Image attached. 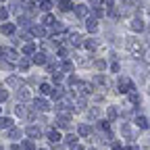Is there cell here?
<instances>
[{
  "label": "cell",
  "mask_w": 150,
  "mask_h": 150,
  "mask_svg": "<svg viewBox=\"0 0 150 150\" xmlns=\"http://www.w3.org/2000/svg\"><path fill=\"white\" fill-rule=\"evenodd\" d=\"M136 88H134V83H131V79H127V77H123L121 81H119V92L121 94H131Z\"/></svg>",
  "instance_id": "1"
},
{
  "label": "cell",
  "mask_w": 150,
  "mask_h": 150,
  "mask_svg": "<svg viewBox=\"0 0 150 150\" xmlns=\"http://www.w3.org/2000/svg\"><path fill=\"white\" fill-rule=\"evenodd\" d=\"M127 48H129L131 52H134L136 56H142V52H144V48H142V44H140V42H136V40H134V38H129V40H127Z\"/></svg>",
  "instance_id": "2"
},
{
  "label": "cell",
  "mask_w": 150,
  "mask_h": 150,
  "mask_svg": "<svg viewBox=\"0 0 150 150\" xmlns=\"http://www.w3.org/2000/svg\"><path fill=\"white\" fill-rule=\"evenodd\" d=\"M33 106H35L38 110H48V108H50V104H48L44 98H38V100H33Z\"/></svg>",
  "instance_id": "3"
},
{
  "label": "cell",
  "mask_w": 150,
  "mask_h": 150,
  "mask_svg": "<svg viewBox=\"0 0 150 150\" xmlns=\"http://www.w3.org/2000/svg\"><path fill=\"white\" fill-rule=\"evenodd\" d=\"M33 63L35 65H46V52H35L33 54Z\"/></svg>",
  "instance_id": "4"
},
{
  "label": "cell",
  "mask_w": 150,
  "mask_h": 150,
  "mask_svg": "<svg viewBox=\"0 0 150 150\" xmlns=\"http://www.w3.org/2000/svg\"><path fill=\"white\" fill-rule=\"evenodd\" d=\"M48 138H50V142H52V144H59V142L63 140V138H61V134H59L56 129H50V131H48Z\"/></svg>",
  "instance_id": "5"
},
{
  "label": "cell",
  "mask_w": 150,
  "mask_h": 150,
  "mask_svg": "<svg viewBox=\"0 0 150 150\" xmlns=\"http://www.w3.org/2000/svg\"><path fill=\"white\" fill-rule=\"evenodd\" d=\"M88 11H90V8H88L86 4H77V6H75V15L81 17V19H83V17H88Z\"/></svg>",
  "instance_id": "6"
},
{
  "label": "cell",
  "mask_w": 150,
  "mask_h": 150,
  "mask_svg": "<svg viewBox=\"0 0 150 150\" xmlns=\"http://www.w3.org/2000/svg\"><path fill=\"white\" fill-rule=\"evenodd\" d=\"M79 90H81V94H92V90H94V83H86V81H79Z\"/></svg>",
  "instance_id": "7"
},
{
  "label": "cell",
  "mask_w": 150,
  "mask_h": 150,
  "mask_svg": "<svg viewBox=\"0 0 150 150\" xmlns=\"http://www.w3.org/2000/svg\"><path fill=\"white\" fill-rule=\"evenodd\" d=\"M131 29H134V31H142L144 29V21H142V19H134V21H131Z\"/></svg>",
  "instance_id": "8"
},
{
  "label": "cell",
  "mask_w": 150,
  "mask_h": 150,
  "mask_svg": "<svg viewBox=\"0 0 150 150\" xmlns=\"http://www.w3.org/2000/svg\"><path fill=\"white\" fill-rule=\"evenodd\" d=\"M86 27H88V31H96L98 29V25H96V19H86Z\"/></svg>",
  "instance_id": "9"
},
{
  "label": "cell",
  "mask_w": 150,
  "mask_h": 150,
  "mask_svg": "<svg viewBox=\"0 0 150 150\" xmlns=\"http://www.w3.org/2000/svg\"><path fill=\"white\" fill-rule=\"evenodd\" d=\"M2 52L8 56V61H17V50L15 48H2Z\"/></svg>",
  "instance_id": "10"
},
{
  "label": "cell",
  "mask_w": 150,
  "mask_h": 150,
  "mask_svg": "<svg viewBox=\"0 0 150 150\" xmlns=\"http://www.w3.org/2000/svg\"><path fill=\"white\" fill-rule=\"evenodd\" d=\"M69 42H71L73 46H79V44H81V35H79V33H71V35H69Z\"/></svg>",
  "instance_id": "11"
},
{
  "label": "cell",
  "mask_w": 150,
  "mask_h": 150,
  "mask_svg": "<svg viewBox=\"0 0 150 150\" xmlns=\"http://www.w3.org/2000/svg\"><path fill=\"white\" fill-rule=\"evenodd\" d=\"M88 117H90V121H94V119H98V117H100V108H98V106H94V108H90V112H88Z\"/></svg>",
  "instance_id": "12"
},
{
  "label": "cell",
  "mask_w": 150,
  "mask_h": 150,
  "mask_svg": "<svg viewBox=\"0 0 150 150\" xmlns=\"http://www.w3.org/2000/svg\"><path fill=\"white\" fill-rule=\"evenodd\" d=\"M27 134H29L31 138H38V136L42 134V131H40V127H35V125H29V127H27Z\"/></svg>",
  "instance_id": "13"
},
{
  "label": "cell",
  "mask_w": 150,
  "mask_h": 150,
  "mask_svg": "<svg viewBox=\"0 0 150 150\" xmlns=\"http://www.w3.org/2000/svg\"><path fill=\"white\" fill-rule=\"evenodd\" d=\"M56 125H59L61 129H67L69 127V117H59L56 119Z\"/></svg>",
  "instance_id": "14"
},
{
  "label": "cell",
  "mask_w": 150,
  "mask_h": 150,
  "mask_svg": "<svg viewBox=\"0 0 150 150\" xmlns=\"http://www.w3.org/2000/svg\"><path fill=\"white\" fill-rule=\"evenodd\" d=\"M52 98H54V100H61V98H63V88H61V86H56V88L52 90Z\"/></svg>",
  "instance_id": "15"
},
{
  "label": "cell",
  "mask_w": 150,
  "mask_h": 150,
  "mask_svg": "<svg viewBox=\"0 0 150 150\" xmlns=\"http://www.w3.org/2000/svg\"><path fill=\"white\" fill-rule=\"evenodd\" d=\"M31 35H40V38H44V35H46V29L35 25V27H31Z\"/></svg>",
  "instance_id": "16"
},
{
  "label": "cell",
  "mask_w": 150,
  "mask_h": 150,
  "mask_svg": "<svg viewBox=\"0 0 150 150\" xmlns=\"http://www.w3.org/2000/svg\"><path fill=\"white\" fill-rule=\"evenodd\" d=\"M13 125V119H8V117H2L0 119V129H6V127H11Z\"/></svg>",
  "instance_id": "17"
},
{
  "label": "cell",
  "mask_w": 150,
  "mask_h": 150,
  "mask_svg": "<svg viewBox=\"0 0 150 150\" xmlns=\"http://www.w3.org/2000/svg\"><path fill=\"white\" fill-rule=\"evenodd\" d=\"M106 112H108V123L117 119V108H115V106H108V110H106Z\"/></svg>",
  "instance_id": "18"
},
{
  "label": "cell",
  "mask_w": 150,
  "mask_h": 150,
  "mask_svg": "<svg viewBox=\"0 0 150 150\" xmlns=\"http://www.w3.org/2000/svg\"><path fill=\"white\" fill-rule=\"evenodd\" d=\"M21 134H23V131H21V129H17V127H13V129L8 131V138H11V140H17V138H19V136H21Z\"/></svg>",
  "instance_id": "19"
},
{
  "label": "cell",
  "mask_w": 150,
  "mask_h": 150,
  "mask_svg": "<svg viewBox=\"0 0 150 150\" xmlns=\"http://www.w3.org/2000/svg\"><path fill=\"white\" fill-rule=\"evenodd\" d=\"M61 11H71V6H73V2H71V0H61Z\"/></svg>",
  "instance_id": "20"
},
{
  "label": "cell",
  "mask_w": 150,
  "mask_h": 150,
  "mask_svg": "<svg viewBox=\"0 0 150 150\" xmlns=\"http://www.w3.org/2000/svg\"><path fill=\"white\" fill-rule=\"evenodd\" d=\"M17 96H19V100H27V98H29V92H27L25 88H21V90L17 92Z\"/></svg>",
  "instance_id": "21"
},
{
  "label": "cell",
  "mask_w": 150,
  "mask_h": 150,
  "mask_svg": "<svg viewBox=\"0 0 150 150\" xmlns=\"http://www.w3.org/2000/svg\"><path fill=\"white\" fill-rule=\"evenodd\" d=\"M0 29H2V33H13V31H15V25H13V23H4Z\"/></svg>",
  "instance_id": "22"
},
{
  "label": "cell",
  "mask_w": 150,
  "mask_h": 150,
  "mask_svg": "<svg viewBox=\"0 0 150 150\" xmlns=\"http://www.w3.org/2000/svg\"><path fill=\"white\" fill-rule=\"evenodd\" d=\"M65 142H67L69 146H75V144H77V136H73V134H69V136L65 138Z\"/></svg>",
  "instance_id": "23"
},
{
  "label": "cell",
  "mask_w": 150,
  "mask_h": 150,
  "mask_svg": "<svg viewBox=\"0 0 150 150\" xmlns=\"http://www.w3.org/2000/svg\"><path fill=\"white\" fill-rule=\"evenodd\" d=\"M33 52H35V46L33 44H25L23 46V54H33Z\"/></svg>",
  "instance_id": "24"
},
{
  "label": "cell",
  "mask_w": 150,
  "mask_h": 150,
  "mask_svg": "<svg viewBox=\"0 0 150 150\" xmlns=\"http://www.w3.org/2000/svg\"><path fill=\"white\" fill-rule=\"evenodd\" d=\"M136 123H138V127H142V129H146V127H148L146 117H138V119H136Z\"/></svg>",
  "instance_id": "25"
},
{
  "label": "cell",
  "mask_w": 150,
  "mask_h": 150,
  "mask_svg": "<svg viewBox=\"0 0 150 150\" xmlns=\"http://www.w3.org/2000/svg\"><path fill=\"white\" fill-rule=\"evenodd\" d=\"M40 8H42V11H50V8H52V2H50V0H42V2H40Z\"/></svg>",
  "instance_id": "26"
},
{
  "label": "cell",
  "mask_w": 150,
  "mask_h": 150,
  "mask_svg": "<svg viewBox=\"0 0 150 150\" xmlns=\"http://www.w3.org/2000/svg\"><path fill=\"white\" fill-rule=\"evenodd\" d=\"M6 86H11V88L19 86V77H15V75H13V77H8V79H6Z\"/></svg>",
  "instance_id": "27"
},
{
  "label": "cell",
  "mask_w": 150,
  "mask_h": 150,
  "mask_svg": "<svg viewBox=\"0 0 150 150\" xmlns=\"http://www.w3.org/2000/svg\"><path fill=\"white\" fill-rule=\"evenodd\" d=\"M54 23H59V21H54L52 15H46V17H44V25H54Z\"/></svg>",
  "instance_id": "28"
},
{
  "label": "cell",
  "mask_w": 150,
  "mask_h": 150,
  "mask_svg": "<svg viewBox=\"0 0 150 150\" xmlns=\"http://www.w3.org/2000/svg\"><path fill=\"white\" fill-rule=\"evenodd\" d=\"M96 46H98V42H96V40H86V48H88V50H94Z\"/></svg>",
  "instance_id": "29"
},
{
  "label": "cell",
  "mask_w": 150,
  "mask_h": 150,
  "mask_svg": "<svg viewBox=\"0 0 150 150\" xmlns=\"http://www.w3.org/2000/svg\"><path fill=\"white\" fill-rule=\"evenodd\" d=\"M129 100L134 102V104H138V102H140V94H138V92H131V94H129Z\"/></svg>",
  "instance_id": "30"
},
{
  "label": "cell",
  "mask_w": 150,
  "mask_h": 150,
  "mask_svg": "<svg viewBox=\"0 0 150 150\" xmlns=\"http://www.w3.org/2000/svg\"><path fill=\"white\" fill-rule=\"evenodd\" d=\"M63 71L71 73V71H73V63H71V61H65V63H63Z\"/></svg>",
  "instance_id": "31"
},
{
  "label": "cell",
  "mask_w": 150,
  "mask_h": 150,
  "mask_svg": "<svg viewBox=\"0 0 150 150\" xmlns=\"http://www.w3.org/2000/svg\"><path fill=\"white\" fill-rule=\"evenodd\" d=\"M40 92H42V94H50V92H52V88H50L48 83H42V86H40Z\"/></svg>",
  "instance_id": "32"
},
{
  "label": "cell",
  "mask_w": 150,
  "mask_h": 150,
  "mask_svg": "<svg viewBox=\"0 0 150 150\" xmlns=\"http://www.w3.org/2000/svg\"><path fill=\"white\" fill-rule=\"evenodd\" d=\"M90 134V127L88 125H79V136H88Z\"/></svg>",
  "instance_id": "33"
},
{
  "label": "cell",
  "mask_w": 150,
  "mask_h": 150,
  "mask_svg": "<svg viewBox=\"0 0 150 150\" xmlns=\"http://www.w3.org/2000/svg\"><path fill=\"white\" fill-rule=\"evenodd\" d=\"M6 98H8V92H6V90H2V88H0V102H4Z\"/></svg>",
  "instance_id": "34"
},
{
  "label": "cell",
  "mask_w": 150,
  "mask_h": 150,
  "mask_svg": "<svg viewBox=\"0 0 150 150\" xmlns=\"http://www.w3.org/2000/svg\"><path fill=\"white\" fill-rule=\"evenodd\" d=\"M52 81H54V83L63 81V75H61V73H52Z\"/></svg>",
  "instance_id": "35"
},
{
  "label": "cell",
  "mask_w": 150,
  "mask_h": 150,
  "mask_svg": "<svg viewBox=\"0 0 150 150\" xmlns=\"http://www.w3.org/2000/svg\"><path fill=\"white\" fill-rule=\"evenodd\" d=\"M94 83H106V79L102 77V75H96V77H94Z\"/></svg>",
  "instance_id": "36"
},
{
  "label": "cell",
  "mask_w": 150,
  "mask_h": 150,
  "mask_svg": "<svg viewBox=\"0 0 150 150\" xmlns=\"http://www.w3.org/2000/svg\"><path fill=\"white\" fill-rule=\"evenodd\" d=\"M19 67H21V71L29 69V61H21V63H19Z\"/></svg>",
  "instance_id": "37"
},
{
  "label": "cell",
  "mask_w": 150,
  "mask_h": 150,
  "mask_svg": "<svg viewBox=\"0 0 150 150\" xmlns=\"http://www.w3.org/2000/svg\"><path fill=\"white\" fill-rule=\"evenodd\" d=\"M56 67H59V65H56V63H52V61H50V63H48V65H46V69H48V71H50V73H52V71H54V69H56Z\"/></svg>",
  "instance_id": "38"
},
{
  "label": "cell",
  "mask_w": 150,
  "mask_h": 150,
  "mask_svg": "<svg viewBox=\"0 0 150 150\" xmlns=\"http://www.w3.org/2000/svg\"><path fill=\"white\" fill-rule=\"evenodd\" d=\"M23 148H25V150H33V144L27 140V142H23Z\"/></svg>",
  "instance_id": "39"
},
{
  "label": "cell",
  "mask_w": 150,
  "mask_h": 150,
  "mask_svg": "<svg viewBox=\"0 0 150 150\" xmlns=\"http://www.w3.org/2000/svg\"><path fill=\"white\" fill-rule=\"evenodd\" d=\"M6 15H8L6 8H4V6H0V19H6Z\"/></svg>",
  "instance_id": "40"
},
{
  "label": "cell",
  "mask_w": 150,
  "mask_h": 150,
  "mask_svg": "<svg viewBox=\"0 0 150 150\" xmlns=\"http://www.w3.org/2000/svg\"><path fill=\"white\" fill-rule=\"evenodd\" d=\"M94 15H96V17H104V11L102 8H94Z\"/></svg>",
  "instance_id": "41"
},
{
  "label": "cell",
  "mask_w": 150,
  "mask_h": 150,
  "mask_svg": "<svg viewBox=\"0 0 150 150\" xmlns=\"http://www.w3.org/2000/svg\"><path fill=\"white\" fill-rule=\"evenodd\" d=\"M104 67H106V63H104V61H98V63H96V69H100V71H102Z\"/></svg>",
  "instance_id": "42"
},
{
  "label": "cell",
  "mask_w": 150,
  "mask_h": 150,
  "mask_svg": "<svg viewBox=\"0 0 150 150\" xmlns=\"http://www.w3.org/2000/svg\"><path fill=\"white\" fill-rule=\"evenodd\" d=\"M83 106H86V98H79L77 100V108H83Z\"/></svg>",
  "instance_id": "43"
},
{
  "label": "cell",
  "mask_w": 150,
  "mask_h": 150,
  "mask_svg": "<svg viewBox=\"0 0 150 150\" xmlns=\"http://www.w3.org/2000/svg\"><path fill=\"white\" fill-rule=\"evenodd\" d=\"M69 83L75 86V83H79V81H77V77H73V75H71V77H69Z\"/></svg>",
  "instance_id": "44"
},
{
  "label": "cell",
  "mask_w": 150,
  "mask_h": 150,
  "mask_svg": "<svg viewBox=\"0 0 150 150\" xmlns=\"http://www.w3.org/2000/svg\"><path fill=\"white\" fill-rule=\"evenodd\" d=\"M0 67H4V69H13V65H11V63H4V61L0 63Z\"/></svg>",
  "instance_id": "45"
},
{
  "label": "cell",
  "mask_w": 150,
  "mask_h": 150,
  "mask_svg": "<svg viewBox=\"0 0 150 150\" xmlns=\"http://www.w3.org/2000/svg\"><path fill=\"white\" fill-rule=\"evenodd\" d=\"M100 2H104V0H92V4H94V8H98V4Z\"/></svg>",
  "instance_id": "46"
},
{
  "label": "cell",
  "mask_w": 150,
  "mask_h": 150,
  "mask_svg": "<svg viewBox=\"0 0 150 150\" xmlns=\"http://www.w3.org/2000/svg\"><path fill=\"white\" fill-rule=\"evenodd\" d=\"M67 52H69L67 48H61V50H59V54H61V56H67Z\"/></svg>",
  "instance_id": "47"
},
{
  "label": "cell",
  "mask_w": 150,
  "mask_h": 150,
  "mask_svg": "<svg viewBox=\"0 0 150 150\" xmlns=\"http://www.w3.org/2000/svg\"><path fill=\"white\" fill-rule=\"evenodd\" d=\"M112 150H123V146L121 144H112Z\"/></svg>",
  "instance_id": "48"
},
{
  "label": "cell",
  "mask_w": 150,
  "mask_h": 150,
  "mask_svg": "<svg viewBox=\"0 0 150 150\" xmlns=\"http://www.w3.org/2000/svg\"><path fill=\"white\" fill-rule=\"evenodd\" d=\"M71 148H73V150H83V148H81V146H77V144H75V146H71Z\"/></svg>",
  "instance_id": "49"
},
{
  "label": "cell",
  "mask_w": 150,
  "mask_h": 150,
  "mask_svg": "<svg viewBox=\"0 0 150 150\" xmlns=\"http://www.w3.org/2000/svg\"><path fill=\"white\" fill-rule=\"evenodd\" d=\"M11 150H21V148H19V146H13V148H11Z\"/></svg>",
  "instance_id": "50"
},
{
  "label": "cell",
  "mask_w": 150,
  "mask_h": 150,
  "mask_svg": "<svg viewBox=\"0 0 150 150\" xmlns=\"http://www.w3.org/2000/svg\"><path fill=\"white\" fill-rule=\"evenodd\" d=\"M125 150H136V148H131V146H129V148H125Z\"/></svg>",
  "instance_id": "51"
},
{
  "label": "cell",
  "mask_w": 150,
  "mask_h": 150,
  "mask_svg": "<svg viewBox=\"0 0 150 150\" xmlns=\"http://www.w3.org/2000/svg\"><path fill=\"white\" fill-rule=\"evenodd\" d=\"M90 150H94V148H90Z\"/></svg>",
  "instance_id": "52"
}]
</instances>
